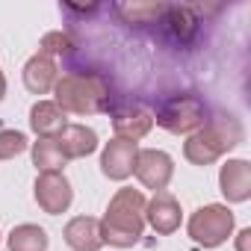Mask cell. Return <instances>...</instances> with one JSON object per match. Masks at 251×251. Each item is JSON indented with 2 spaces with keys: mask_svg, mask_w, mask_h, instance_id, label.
<instances>
[{
  "mask_svg": "<svg viewBox=\"0 0 251 251\" xmlns=\"http://www.w3.org/2000/svg\"><path fill=\"white\" fill-rule=\"evenodd\" d=\"M6 245H9V251H48V230L24 222V225L12 227V233L6 236Z\"/></svg>",
  "mask_w": 251,
  "mask_h": 251,
  "instance_id": "e0dca14e",
  "label": "cell"
},
{
  "mask_svg": "<svg viewBox=\"0 0 251 251\" xmlns=\"http://www.w3.org/2000/svg\"><path fill=\"white\" fill-rule=\"evenodd\" d=\"M112 115V130H115V139H127V142H139L142 136L151 133L154 127V112L133 103V100H124L118 106L109 109Z\"/></svg>",
  "mask_w": 251,
  "mask_h": 251,
  "instance_id": "ba28073f",
  "label": "cell"
},
{
  "mask_svg": "<svg viewBox=\"0 0 251 251\" xmlns=\"http://www.w3.org/2000/svg\"><path fill=\"white\" fill-rule=\"evenodd\" d=\"M56 92V106L62 112H74V115H95L109 109V83L95 74V71H71L62 74L53 86Z\"/></svg>",
  "mask_w": 251,
  "mask_h": 251,
  "instance_id": "3957f363",
  "label": "cell"
},
{
  "mask_svg": "<svg viewBox=\"0 0 251 251\" xmlns=\"http://www.w3.org/2000/svg\"><path fill=\"white\" fill-rule=\"evenodd\" d=\"M145 230V195L139 189H118L100 219V239L112 248H133Z\"/></svg>",
  "mask_w": 251,
  "mask_h": 251,
  "instance_id": "6da1fadb",
  "label": "cell"
},
{
  "mask_svg": "<svg viewBox=\"0 0 251 251\" xmlns=\"http://www.w3.org/2000/svg\"><path fill=\"white\" fill-rule=\"evenodd\" d=\"M27 136L21 130H0V160H15L27 151Z\"/></svg>",
  "mask_w": 251,
  "mask_h": 251,
  "instance_id": "44dd1931",
  "label": "cell"
},
{
  "mask_svg": "<svg viewBox=\"0 0 251 251\" xmlns=\"http://www.w3.org/2000/svg\"><path fill=\"white\" fill-rule=\"evenodd\" d=\"M160 30L172 39V42H177V45H186L192 36H195V30H198V18H195V12H192V6H169L166 3V9H163V15H160Z\"/></svg>",
  "mask_w": 251,
  "mask_h": 251,
  "instance_id": "5bb4252c",
  "label": "cell"
},
{
  "mask_svg": "<svg viewBox=\"0 0 251 251\" xmlns=\"http://www.w3.org/2000/svg\"><path fill=\"white\" fill-rule=\"evenodd\" d=\"M68 160L62 157L56 139H36L33 142V166L39 172H59Z\"/></svg>",
  "mask_w": 251,
  "mask_h": 251,
  "instance_id": "ac0fdd59",
  "label": "cell"
},
{
  "mask_svg": "<svg viewBox=\"0 0 251 251\" xmlns=\"http://www.w3.org/2000/svg\"><path fill=\"white\" fill-rule=\"evenodd\" d=\"M207 103L192 95V92H180V95H172L160 103L154 121L160 124V127L166 133H175V136H192L195 130H201L207 124Z\"/></svg>",
  "mask_w": 251,
  "mask_h": 251,
  "instance_id": "277c9868",
  "label": "cell"
},
{
  "mask_svg": "<svg viewBox=\"0 0 251 251\" xmlns=\"http://www.w3.org/2000/svg\"><path fill=\"white\" fill-rule=\"evenodd\" d=\"M245 139L242 121L236 115H216L207 118V124L201 130H195L186 142H183V157L192 166H213L219 157H225L227 151H233L239 142Z\"/></svg>",
  "mask_w": 251,
  "mask_h": 251,
  "instance_id": "7a4b0ae2",
  "label": "cell"
},
{
  "mask_svg": "<svg viewBox=\"0 0 251 251\" xmlns=\"http://www.w3.org/2000/svg\"><path fill=\"white\" fill-rule=\"evenodd\" d=\"M166 3H133V6H118V15H124L130 24H157Z\"/></svg>",
  "mask_w": 251,
  "mask_h": 251,
  "instance_id": "d6986e66",
  "label": "cell"
},
{
  "mask_svg": "<svg viewBox=\"0 0 251 251\" xmlns=\"http://www.w3.org/2000/svg\"><path fill=\"white\" fill-rule=\"evenodd\" d=\"M74 50V42H71V36L68 33H45L42 36V45H39V53H45V56H68Z\"/></svg>",
  "mask_w": 251,
  "mask_h": 251,
  "instance_id": "ffe728a7",
  "label": "cell"
},
{
  "mask_svg": "<svg viewBox=\"0 0 251 251\" xmlns=\"http://www.w3.org/2000/svg\"><path fill=\"white\" fill-rule=\"evenodd\" d=\"M136 154H139L136 142L109 139L103 145V154H100V172H103V177H109V180H127L133 175Z\"/></svg>",
  "mask_w": 251,
  "mask_h": 251,
  "instance_id": "9c48e42d",
  "label": "cell"
},
{
  "mask_svg": "<svg viewBox=\"0 0 251 251\" xmlns=\"http://www.w3.org/2000/svg\"><path fill=\"white\" fill-rule=\"evenodd\" d=\"M33 195H36V204L48 213V216H59L71 207L74 201V189L68 183V177L62 172H42L36 177V186H33Z\"/></svg>",
  "mask_w": 251,
  "mask_h": 251,
  "instance_id": "52a82bcc",
  "label": "cell"
},
{
  "mask_svg": "<svg viewBox=\"0 0 251 251\" xmlns=\"http://www.w3.org/2000/svg\"><path fill=\"white\" fill-rule=\"evenodd\" d=\"M21 77H24V86H27L33 95H48V92L56 86V80H59V65H56L50 56L36 53V56L27 59Z\"/></svg>",
  "mask_w": 251,
  "mask_h": 251,
  "instance_id": "9a60e30c",
  "label": "cell"
},
{
  "mask_svg": "<svg viewBox=\"0 0 251 251\" xmlns=\"http://www.w3.org/2000/svg\"><path fill=\"white\" fill-rule=\"evenodd\" d=\"M56 145L65 160H83L98 151V133L86 124H65L62 133L56 136Z\"/></svg>",
  "mask_w": 251,
  "mask_h": 251,
  "instance_id": "7c38bea8",
  "label": "cell"
},
{
  "mask_svg": "<svg viewBox=\"0 0 251 251\" xmlns=\"http://www.w3.org/2000/svg\"><path fill=\"white\" fill-rule=\"evenodd\" d=\"M219 189L227 204H245L251 198V163L227 160L219 172Z\"/></svg>",
  "mask_w": 251,
  "mask_h": 251,
  "instance_id": "8fae6325",
  "label": "cell"
},
{
  "mask_svg": "<svg viewBox=\"0 0 251 251\" xmlns=\"http://www.w3.org/2000/svg\"><path fill=\"white\" fill-rule=\"evenodd\" d=\"M65 124H68V118H65V112L53 100L33 103V109H30V127H33V133L39 139H56Z\"/></svg>",
  "mask_w": 251,
  "mask_h": 251,
  "instance_id": "2e32d148",
  "label": "cell"
},
{
  "mask_svg": "<svg viewBox=\"0 0 251 251\" xmlns=\"http://www.w3.org/2000/svg\"><path fill=\"white\" fill-rule=\"evenodd\" d=\"M236 251H251V227H242L236 236Z\"/></svg>",
  "mask_w": 251,
  "mask_h": 251,
  "instance_id": "7402d4cb",
  "label": "cell"
},
{
  "mask_svg": "<svg viewBox=\"0 0 251 251\" xmlns=\"http://www.w3.org/2000/svg\"><path fill=\"white\" fill-rule=\"evenodd\" d=\"M133 175L139 177V183H142L145 189L166 192V186L172 183V175H175V163H172V157H169L166 151H160V148H139Z\"/></svg>",
  "mask_w": 251,
  "mask_h": 251,
  "instance_id": "8992f818",
  "label": "cell"
},
{
  "mask_svg": "<svg viewBox=\"0 0 251 251\" xmlns=\"http://www.w3.org/2000/svg\"><path fill=\"white\" fill-rule=\"evenodd\" d=\"M180 219H183V210H180V201L172 192H154V198L145 201V222L160 236L175 233L180 227Z\"/></svg>",
  "mask_w": 251,
  "mask_h": 251,
  "instance_id": "30bf717a",
  "label": "cell"
},
{
  "mask_svg": "<svg viewBox=\"0 0 251 251\" xmlns=\"http://www.w3.org/2000/svg\"><path fill=\"white\" fill-rule=\"evenodd\" d=\"M65 245L74 251H100L103 239H100V219L95 216H74L65 225Z\"/></svg>",
  "mask_w": 251,
  "mask_h": 251,
  "instance_id": "4fadbf2b",
  "label": "cell"
},
{
  "mask_svg": "<svg viewBox=\"0 0 251 251\" xmlns=\"http://www.w3.org/2000/svg\"><path fill=\"white\" fill-rule=\"evenodd\" d=\"M3 95H6V77H3V71H0V100H3Z\"/></svg>",
  "mask_w": 251,
  "mask_h": 251,
  "instance_id": "603a6c76",
  "label": "cell"
},
{
  "mask_svg": "<svg viewBox=\"0 0 251 251\" xmlns=\"http://www.w3.org/2000/svg\"><path fill=\"white\" fill-rule=\"evenodd\" d=\"M192 242L204 245V248H219L222 242H227V236L233 233V213L225 207V204H207V207H198L192 216H189V225H186Z\"/></svg>",
  "mask_w": 251,
  "mask_h": 251,
  "instance_id": "5b68a950",
  "label": "cell"
}]
</instances>
